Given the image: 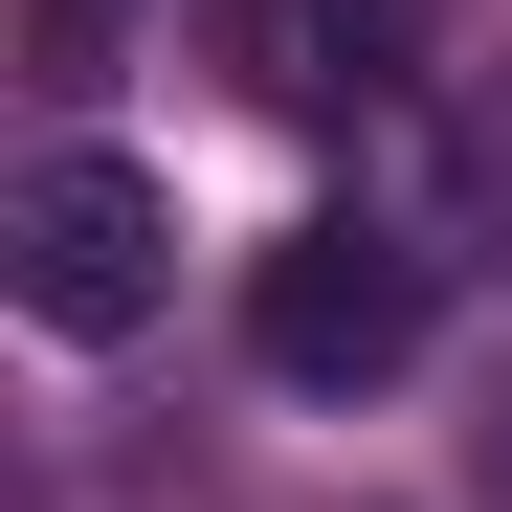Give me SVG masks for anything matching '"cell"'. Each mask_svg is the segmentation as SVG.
Returning <instances> with one entry per match:
<instances>
[{"label":"cell","instance_id":"cell-4","mask_svg":"<svg viewBox=\"0 0 512 512\" xmlns=\"http://www.w3.org/2000/svg\"><path fill=\"white\" fill-rule=\"evenodd\" d=\"M112 23H134V0H45V45H112Z\"/></svg>","mask_w":512,"mask_h":512},{"label":"cell","instance_id":"cell-1","mask_svg":"<svg viewBox=\"0 0 512 512\" xmlns=\"http://www.w3.org/2000/svg\"><path fill=\"white\" fill-rule=\"evenodd\" d=\"M423 334H446V245L379 223V201H334V223H290L268 268H245V357L312 379V401H379Z\"/></svg>","mask_w":512,"mask_h":512},{"label":"cell","instance_id":"cell-2","mask_svg":"<svg viewBox=\"0 0 512 512\" xmlns=\"http://www.w3.org/2000/svg\"><path fill=\"white\" fill-rule=\"evenodd\" d=\"M0 290H23L45 334H134L156 290H179V201H156L112 134H45L23 179H0Z\"/></svg>","mask_w":512,"mask_h":512},{"label":"cell","instance_id":"cell-3","mask_svg":"<svg viewBox=\"0 0 512 512\" xmlns=\"http://www.w3.org/2000/svg\"><path fill=\"white\" fill-rule=\"evenodd\" d=\"M379 45H401V0H245V90H290V112L379 90Z\"/></svg>","mask_w":512,"mask_h":512}]
</instances>
